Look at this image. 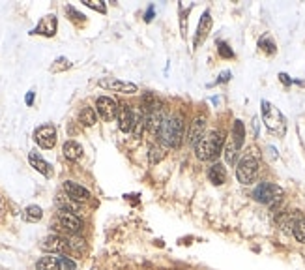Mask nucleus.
Returning a JSON list of instances; mask_svg holds the SVG:
<instances>
[{
	"label": "nucleus",
	"instance_id": "nucleus-1",
	"mask_svg": "<svg viewBox=\"0 0 305 270\" xmlns=\"http://www.w3.org/2000/svg\"><path fill=\"white\" fill-rule=\"evenodd\" d=\"M159 141L167 148H178L182 144V137H183V118L180 114H172L167 116L163 126L159 129Z\"/></svg>",
	"mask_w": 305,
	"mask_h": 270
},
{
	"label": "nucleus",
	"instance_id": "nucleus-2",
	"mask_svg": "<svg viewBox=\"0 0 305 270\" xmlns=\"http://www.w3.org/2000/svg\"><path fill=\"white\" fill-rule=\"evenodd\" d=\"M223 143H225V135L223 131H210L206 133L200 141L197 143L195 152L197 158L202 161H212L219 156V152L223 150Z\"/></svg>",
	"mask_w": 305,
	"mask_h": 270
},
{
	"label": "nucleus",
	"instance_id": "nucleus-3",
	"mask_svg": "<svg viewBox=\"0 0 305 270\" xmlns=\"http://www.w3.org/2000/svg\"><path fill=\"white\" fill-rule=\"evenodd\" d=\"M259 167H260L259 154H257L255 148H251L249 152L238 161V167H236V178H238V182H242V184L245 186L253 184L255 178H257V175H259Z\"/></svg>",
	"mask_w": 305,
	"mask_h": 270
},
{
	"label": "nucleus",
	"instance_id": "nucleus-4",
	"mask_svg": "<svg viewBox=\"0 0 305 270\" xmlns=\"http://www.w3.org/2000/svg\"><path fill=\"white\" fill-rule=\"evenodd\" d=\"M283 188H279L277 184H272V182H262V184H259L255 188V191H253V197L255 201H259V203H262V205H275L281 201L283 197Z\"/></svg>",
	"mask_w": 305,
	"mask_h": 270
},
{
	"label": "nucleus",
	"instance_id": "nucleus-5",
	"mask_svg": "<svg viewBox=\"0 0 305 270\" xmlns=\"http://www.w3.org/2000/svg\"><path fill=\"white\" fill-rule=\"evenodd\" d=\"M262 118L266 128L275 131V133H283L285 131V116L279 113L277 107H274L270 101H262Z\"/></svg>",
	"mask_w": 305,
	"mask_h": 270
},
{
	"label": "nucleus",
	"instance_id": "nucleus-6",
	"mask_svg": "<svg viewBox=\"0 0 305 270\" xmlns=\"http://www.w3.org/2000/svg\"><path fill=\"white\" fill-rule=\"evenodd\" d=\"M118 101L109 98V96H99L96 100V113L105 120V122H111L118 116Z\"/></svg>",
	"mask_w": 305,
	"mask_h": 270
},
{
	"label": "nucleus",
	"instance_id": "nucleus-7",
	"mask_svg": "<svg viewBox=\"0 0 305 270\" xmlns=\"http://www.w3.org/2000/svg\"><path fill=\"white\" fill-rule=\"evenodd\" d=\"M116 120H118V128L122 129L124 133H131L135 129V124H137V111L131 109L129 105L122 103L120 109H118Z\"/></svg>",
	"mask_w": 305,
	"mask_h": 270
},
{
	"label": "nucleus",
	"instance_id": "nucleus-8",
	"mask_svg": "<svg viewBox=\"0 0 305 270\" xmlns=\"http://www.w3.org/2000/svg\"><path fill=\"white\" fill-rule=\"evenodd\" d=\"M99 86L107 88L111 92H122V94H135L139 90L137 85L127 83V81H120V79H114V77H103V79H99Z\"/></svg>",
	"mask_w": 305,
	"mask_h": 270
},
{
	"label": "nucleus",
	"instance_id": "nucleus-9",
	"mask_svg": "<svg viewBox=\"0 0 305 270\" xmlns=\"http://www.w3.org/2000/svg\"><path fill=\"white\" fill-rule=\"evenodd\" d=\"M34 141L38 143L42 148H53L56 144V129L51 124L40 126L34 131Z\"/></svg>",
	"mask_w": 305,
	"mask_h": 270
},
{
	"label": "nucleus",
	"instance_id": "nucleus-10",
	"mask_svg": "<svg viewBox=\"0 0 305 270\" xmlns=\"http://www.w3.org/2000/svg\"><path fill=\"white\" fill-rule=\"evenodd\" d=\"M58 223H60V227L64 229L66 233H70V235H77L83 229V222L79 220V216L73 212H66V210L58 212Z\"/></svg>",
	"mask_w": 305,
	"mask_h": 270
},
{
	"label": "nucleus",
	"instance_id": "nucleus-11",
	"mask_svg": "<svg viewBox=\"0 0 305 270\" xmlns=\"http://www.w3.org/2000/svg\"><path fill=\"white\" fill-rule=\"evenodd\" d=\"M42 250L49 254H66L68 250V240H64L58 235H49L42 240Z\"/></svg>",
	"mask_w": 305,
	"mask_h": 270
},
{
	"label": "nucleus",
	"instance_id": "nucleus-12",
	"mask_svg": "<svg viewBox=\"0 0 305 270\" xmlns=\"http://www.w3.org/2000/svg\"><path fill=\"white\" fill-rule=\"evenodd\" d=\"M206 118L204 116H198V118H195L193 124H191V128H189V135H187V143L191 144V146H197V143L200 141L206 133Z\"/></svg>",
	"mask_w": 305,
	"mask_h": 270
},
{
	"label": "nucleus",
	"instance_id": "nucleus-13",
	"mask_svg": "<svg viewBox=\"0 0 305 270\" xmlns=\"http://www.w3.org/2000/svg\"><path fill=\"white\" fill-rule=\"evenodd\" d=\"M64 191L70 195L73 201H77V203H83V201H88L90 199V191L84 188V186L77 184V182H64Z\"/></svg>",
	"mask_w": 305,
	"mask_h": 270
},
{
	"label": "nucleus",
	"instance_id": "nucleus-14",
	"mask_svg": "<svg viewBox=\"0 0 305 270\" xmlns=\"http://www.w3.org/2000/svg\"><path fill=\"white\" fill-rule=\"evenodd\" d=\"M56 27H58L56 15H47V17H43L42 21H40V25L32 30L30 34H42V36L51 38V36H55L56 34Z\"/></svg>",
	"mask_w": 305,
	"mask_h": 270
},
{
	"label": "nucleus",
	"instance_id": "nucleus-15",
	"mask_svg": "<svg viewBox=\"0 0 305 270\" xmlns=\"http://www.w3.org/2000/svg\"><path fill=\"white\" fill-rule=\"evenodd\" d=\"M62 152H64V158L70 159V161H79L83 158V146L77 141H66L64 146H62Z\"/></svg>",
	"mask_w": 305,
	"mask_h": 270
},
{
	"label": "nucleus",
	"instance_id": "nucleus-16",
	"mask_svg": "<svg viewBox=\"0 0 305 270\" xmlns=\"http://www.w3.org/2000/svg\"><path fill=\"white\" fill-rule=\"evenodd\" d=\"M28 159H30V165L38 171V173H42L43 176H51V173H53V171H51V165H49L36 150H32V152L28 154Z\"/></svg>",
	"mask_w": 305,
	"mask_h": 270
},
{
	"label": "nucleus",
	"instance_id": "nucleus-17",
	"mask_svg": "<svg viewBox=\"0 0 305 270\" xmlns=\"http://www.w3.org/2000/svg\"><path fill=\"white\" fill-rule=\"evenodd\" d=\"M210 29H212V17H210V12H204L202 17H200V23H198V29H197V36H195V45L202 42L206 36H208Z\"/></svg>",
	"mask_w": 305,
	"mask_h": 270
},
{
	"label": "nucleus",
	"instance_id": "nucleus-18",
	"mask_svg": "<svg viewBox=\"0 0 305 270\" xmlns=\"http://www.w3.org/2000/svg\"><path fill=\"white\" fill-rule=\"evenodd\" d=\"M56 205H58V208H60V210H66V212L75 214L77 210H79V203L71 199L66 191H60V193L56 195Z\"/></svg>",
	"mask_w": 305,
	"mask_h": 270
},
{
	"label": "nucleus",
	"instance_id": "nucleus-19",
	"mask_svg": "<svg viewBox=\"0 0 305 270\" xmlns=\"http://www.w3.org/2000/svg\"><path fill=\"white\" fill-rule=\"evenodd\" d=\"M208 178H210V182L215 186L225 184V182H227V169L223 167L221 163H214L208 169Z\"/></svg>",
	"mask_w": 305,
	"mask_h": 270
},
{
	"label": "nucleus",
	"instance_id": "nucleus-20",
	"mask_svg": "<svg viewBox=\"0 0 305 270\" xmlns=\"http://www.w3.org/2000/svg\"><path fill=\"white\" fill-rule=\"evenodd\" d=\"M230 141L234 143L238 148L244 146V141H245V126L242 120H234V126H232V137Z\"/></svg>",
	"mask_w": 305,
	"mask_h": 270
},
{
	"label": "nucleus",
	"instance_id": "nucleus-21",
	"mask_svg": "<svg viewBox=\"0 0 305 270\" xmlns=\"http://www.w3.org/2000/svg\"><path fill=\"white\" fill-rule=\"evenodd\" d=\"M38 270H60L62 265H60V259L55 255H45L38 261Z\"/></svg>",
	"mask_w": 305,
	"mask_h": 270
},
{
	"label": "nucleus",
	"instance_id": "nucleus-22",
	"mask_svg": "<svg viewBox=\"0 0 305 270\" xmlns=\"http://www.w3.org/2000/svg\"><path fill=\"white\" fill-rule=\"evenodd\" d=\"M79 122L86 126V128H90V126H94L97 122V116H96V111L92 109V107H84L81 109V113H79Z\"/></svg>",
	"mask_w": 305,
	"mask_h": 270
},
{
	"label": "nucleus",
	"instance_id": "nucleus-23",
	"mask_svg": "<svg viewBox=\"0 0 305 270\" xmlns=\"http://www.w3.org/2000/svg\"><path fill=\"white\" fill-rule=\"evenodd\" d=\"M23 216H25L27 222H32V223H34V222H40L43 218V210L40 206H36V205H30V206L25 208V214H23Z\"/></svg>",
	"mask_w": 305,
	"mask_h": 270
},
{
	"label": "nucleus",
	"instance_id": "nucleus-24",
	"mask_svg": "<svg viewBox=\"0 0 305 270\" xmlns=\"http://www.w3.org/2000/svg\"><path fill=\"white\" fill-rule=\"evenodd\" d=\"M238 154H240V148L236 146L232 141L227 143V146H225V159H227V163L229 165H234L236 159H238Z\"/></svg>",
	"mask_w": 305,
	"mask_h": 270
},
{
	"label": "nucleus",
	"instance_id": "nucleus-25",
	"mask_svg": "<svg viewBox=\"0 0 305 270\" xmlns=\"http://www.w3.org/2000/svg\"><path fill=\"white\" fill-rule=\"evenodd\" d=\"M167 156V150L163 144H153L148 152V158H150V163H159L163 158Z\"/></svg>",
	"mask_w": 305,
	"mask_h": 270
},
{
	"label": "nucleus",
	"instance_id": "nucleus-26",
	"mask_svg": "<svg viewBox=\"0 0 305 270\" xmlns=\"http://www.w3.org/2000/svg\"><path fill=\"white\" fill-rule=\"evenodd\" d=\"M292 235L298 242H304L305 244V218H298L294 227H292Z\"/></svg>",
	"mask_w": 305,
	"mask_h": 270
},
{
	"label": "nucleus",
	"instance_id": "nucleus-27",
	"mask_svg": "<svg viewBox=\"0 0 305 270\" xmlns=\"http://www.w3.org/2000/svg\"><path fill=\"white\" fill-rule=\"evenodd\" d=\"M68 248L73 250V252H77V254H81V252H84L86 244H84L83 238H79L77 235H70V238H68Z\"/></svg>",
	"mask_w": 305,
	"mask_h": 270
},
{
	"label": "nucleus",
	"instance_id": "nucleus-28",
	"mask_svg": "<svg viewBox=\"0 0 305 270\" xmlns=\"http://www.w3.org/2000/svg\"><path fill=\"white\" fill-rule=\"evenodd\" d=\"M259 47L262 49L264 53H268V55H275V42L272 40V38H268V36H264L260 38V42H259Z\"/></svg>",
	"mask_w": 305,
	"mask_h": 270
},
{
	"label": "nucleus",
	"instance_id": "nucleus-29",
	"mask_svg": "<svg viewBox=\"0 0 305 270\" xmlns=\"http://www.w3.org/2000/svg\"><path fill=\"white\" fill-rule=\"evenodd\" d=\"M68 68H71V62L66 57H60V58H56L55 64L51 66V71H53V73H58V71L68 70Z\"/></svg>",
	"mask_w": 305,
	"mask_h": 270
},
{
	"label": "nucleus",
	"instance_id": "nucleus-30",
	"mask_svg": "<svg viewBox=\"0 0 305 270\" xmlns=\"http://www.w3.org/2000/svg\"><path fill=\"white\" fill-rule=\"evenodd\" d=\"M217 51H219V55H221L223 58L234 57V51L229 47V43H225V42H217Z\"/></svg>",
	"mask_w": 305,
	"mask_h": 270
},
{
	"label": "nucleus",
	"instance_id": "nucleus-31",
	"mask_svg": "<svg viewBox=\"0 0 305 270\" xmlns=\"http://www.w3.org/2000/svg\"><path fill=\"white\" fill-rule=\"evenodd\" d=\"M84 6H88V8L96 10V12H99V14H105V12H107L105 4H103V2H99V0H84Z\"/></svg>",
	"mask_w": 305,
	"mask_h": 270
},
{
	"label": "nucleus",
	"instance_id": "nucleus-32",
	"mask_svg": "<svg viewBox=\"0 0 305 270\" xmlns=\"http://www.w3.org/2000/svg\"><path fill=\"white\" fill-rule=\"evenodd\" d=\"M60 265L64 267L66 270H77V265H75V261L70 259V257H60Z\"/></svg>",
	"mask_w": 305,
	"mask_h": 270
},
{
	"label": "nucleus",
	"instance_id": "nucleus-33",
	"mask_svg": "<svg viewBox=\"0 0 305 270\" xmlns=\"http://www.w3.org/2000/svg\"><path fill=\"white\" fill-rule=\"evenodd\" d=\"M227 81H230V71H223L221 75L217 77V81H215V83L219 85V83H227Z\"/></svg>",
	"mask_w": 305,
	"mask_h": 270
},
{
	"label": "nucleus",
	"instance_id": "nucleus-34",
	"mask_svg": "<svg viewBox=\"0 0 305 270\" xmlns=\"http://www.w3.org/2000/svg\"><path fill=\"white\" fill-rule=\"evenodd\" d=\"M279 79H281V83H283V85H287V86L294 83L292 79H289V75H287V73H279Z\"/></svg>",
	"mask_w": 305,
	"mask_h": 270
},
{
	"label": "nucleus",
	"instance_id": "nucleus-35",
	"mask_svg": "<svg viewBox=\"0 0 305 270\" xmlns=\"http://www.w3.org/2000/svg\"><path fill=\"white\" fill-rule=\"evenodd\" d=\"M144 19H146V23H150L153 19V4L152 6H148V12H146V15H144Z\"/></svg>",
	"mask_w": 305,
	"mask_h": 270
},
{
	"label": "nucleus",
	"instance_id": "nucleus-36",
	"mask_svg": "<svg viewBox=\"0 0 305 270\" xmlns=\"http://www.w3.org/2000/svg\"><path fill=\"white\" fill-rule=\"evenodd\" d=\"M34 103V90H30L27 94V105H32Z\"/></svg>",
	"mask_w": 305,
	"mask_h": 270
},
{
	"label": "nucleus",
	"instance_id": "nucleus-37",
	"mask_svg": "<svg viewBox=\"0 0 305 270\" xmlns=\"http://www.w3.org/2000/svg\"><path fill=\"white\" fill-rule=\"evenodd\" d=\"M253 131L255 135H259V118H253Z\"/></svg>",
	"mask_w": 305,
	"mask_h": 270
},
{
	"label": "nucleus",
	"instance_id": "nucleus-38",
	"mask_svg": "<svg viewBox=\"0 0 305 270\" xmlns=\"http://www.w3.org/2000/svg\"><path fill=\"white\" fill-rule=\"evenodd\" d=\"M68 14H71V15H75V19H83L84 15H81V14H77L73 8H68Z\"/></svg>",
	"mask_w": 305,
	"mask_h": 270
}]
</instances>
